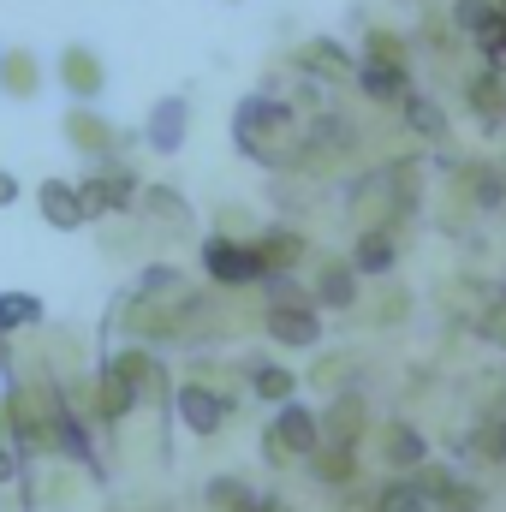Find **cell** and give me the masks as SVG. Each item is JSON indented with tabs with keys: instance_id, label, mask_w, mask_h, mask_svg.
Listing matches in <instances>:
<instances>
[{
	"instance_id": "6da1fadb",
	"label": "cell",
	"mask_w": 506,
	"mask_h": 512,
	"mask_svg": "<svg viewBox=\"0 0 506 512\" xmlns=\"http://www.w3.org/2000/svg\"><path fill=\"white\" fill-rule=\"evenodd\" d=\"M233 137H239V149L262 161V167H280L286 155H292V143H298V114L286 108V102H274V96H251V102H239V114H233Z\"/></svg>"
},
{
	"instance_id": "7a4b0ae2",
	"label": "cell",
	"mask_w": 506,
	"mask_h": 512,
	"mask_svg": "<svg viewBox=\"0 0 506 512\" xmlns=\"http://www.w3.org/2000/svg\"><path fill=\"white\" fill-rule=\"evenodd\" d=\"M316 447H322V423L304 405H280V417L268 429V453L274 459H316Z\"/></svg>"
},
{
	"instance_id": "3957f363",
	"label": "cell",
	"mask_w": 506,
	"mask_h": 512,
	"mask_svg": "<svg viewBox=\"0 0 506 512\" xmlns=\"http://www.w3.org/2000/svg\"><path fill=\"white\" fill-rule=\"evenodd\" d=\"M203 268L221 280V286H251V280H262V256H256V245H239V239H203Z\"/></svg>"
},
{
	"instance_id": "277c9868",
	"label": "cell",
	"mask_w": 506,
	"mask_h": 512,
	"mask_svg": "<svg viewBox=\"0 0 506 512\" xmlns=\"http://www.w3.org/2000/svg\"><path fill=\"white\" fill-rule=\"evenodd\" d=\"M78 191H84V209L90 215H120V209H131V197H137V179H131V167H102Z\"/></svg>"
},
{
	"instance_id": "5b68a950",
	"label": "cell",
	"mask_w": 506,
	"mask_h": 512,
	"mask_svg": "<svg viewBox=\"0 0 506 512\" xmlns=\"http://www.w3.org/2000/svg\"><path fill=\"white\" fill-rule=\"evenodd\" d=\"M36 209H42V221H48V227H60V233H78V227L90 221L84 191H78V185H66V179H42Z\"/></svg>"
},
{
	"instance_id": "8992f818",
	"label": "cell",
	"mask_w": 506,
	"mask_h": 512,
	"mask_svg": "<svg viewBox=\"0 0 506 512\" xmlns=\"http://www.w3.org/2000/svg\"><path fill=\"white\" fill-rule=\"evenodd\" d=\"M268 334L280 346H316L322 340V316H316V304H268Z\"/></svg>"
},
{
	"instance_id": "52a82bcc",
	"label": "cell",
	"mask_w": 506,
	"mask_h": 512,
	"mask_svg": "<svg viewBox=\"0 0 506 512\" xmlns=\"http://www.w3.org/2000/svg\"><path fill=\"white\" fill-rule=\"evenodd\" d=\"M66 143H72V149H84V155H96V161H108V155L120 149V131L108 126L102 114L72 108V114H66Z\"/></svg>"
},
{
	"instance_id": "ba28073f",
	"label": "cell",
	"mask_w": 506,
	"mask_h": 512,
	"mask_svg": "<svg viewBox=\"0 0 506 512\" xmlns=\"http://www.w3.org/2000/svg\"><path fill=\"white\" fill-rule=\"evenodd\" d=\"M417 489H423V501H429L435 512H483V495H477L471 483L447 477V471H423Z\"/></svg>"
},
{
	"instance_id": "9c48e42d",
	"label": "cell",
	"mask_w": 506,
	"mask_h": 512,
	"mask_svg": "<svg viewBox=\"0 0 506 512\" xmlns=\"http://www.w3.org/2000/svg\"><path fill=\"white\" fill-rule=\"evenodd\" d=\"M60 84H66L72 96H84V102H90V96H102V84H108V72H102V60H96V48H78V42H72V48L60 54Z\"/></svg>"
},
{
	"instance_id": "30bf717a",
	"label": "cell",
	"mask_w": 506,
	"mask_h": 512,
	"mask_svg": "<svg viewBox=\"0 0 506 512\" xmlns=\"http://www.w3.org/2000/svg\"><path fill=\"white\" fill-rule=\"evenodd\" d=\"M227 399L221 393H209V387H179V417H185V429H197V435H215L221 423H227Z\"/></svg>"
},
{
	"instance_id": "8fae6325",
	"label": "cell",
	"mask_w": 506,
	"mask_h": 512,
	"mask_svg": "<svg viewBox=\"0 0 506 512\" xmlns=\"http://www.w3.org/2000/svg\"><path fill=\"white\" fill-rule=\"evenodd\" d=\"M471 114L483 120V126H501L506 120V78H501V66H483L477 78H471Z\"/></svg>"
},
{
	"instance_id": "7c38bea8",
	"label": "cell",
	"mask_w": 506,
	"mask_h": 512,
	"mask_svg": "<svg viewBox=\"0 0 506 512\" xmlns=\"http://www.w3.org/2000/svg\"><path fill=\"white\" fill-rule=\"evenodd\" d=\"M0 90H6V96H18V102H30V96L42 90V66H36V54H30V48L0 54Z\"/></svg>"
},
{
	"instance_id": "4fadbf2b",
	"label": "cell",
	"mask_w": 506,
	"mask_h": 512,
	"mask_svg": "<svg viewBox=\"0 0 506 512\" xmlns=\"http://www.w3.org/2000/svg\"><path fill=\"white\" fill-rule=\"evenodd\" d=\"M358 84H364L370 102H405V96H411L405 66H381V60H364V66H358Z\"/></svg>"
},
{
	"instance_id": "5bb4252c",
	"label": "cell",
	"mask_w": 506,
	"mask_h": 512,
	"mask_svg": "<svg viewBox=\"0 0 506 512\" xmlns=\"http://www.w3.org/2000/svg\"><path fill=\"white\" fill-rule=\"evenodd\" d=\"M108 370H114L120 382H131V393H137V399H143V393H161V387H167L161 364H155L149 352H120V358H114Z\"/></svg>"
},
{
	"instance_id": "9a60e30c",
	"label": "cell",
	"mask_w": 506,
	"mask_h": 512,
	"mask_svg": "<svg viewBox=\"0 0 506 512\" xmlns=\"http://www.w3.org/2000/svg\"><path fill=\"white\" fill-rule=\"evenodd\" d=\"M298 66H304V72H322V78H346V72H358L352 54H346L340 42H328V36L304 42V48H298Z\"/></svg>"
},
{
	"instance_id": "2e32d148",
	"label": "cell",
	"mask_w": 506,
	"mask_h": 512,
	"mask_svg": "<svg viewBox=\"0 0 506 512\" xmlns=\"http://www.w3.org/2000/svg\"><path fill=\"white\" fill-rule=\"evenodd\" d=\"M316 304H334V310L358 304V268H352V262H328V268L316 274Z\"/></svg>"
},
{
	"instance_id": "e0dca14e",
	"label": "cell",
	"mask_w": 506,
	"mask_h": 512,
	"mask_svg": "<svg viewBox=\"0 0 506 512\" xmlns=\"http://www.w3.org/2000/svg\"><path fill=\"white\" fill-rule=\"evenodd\" d=\"M322 435L340 441V447H358V435H364V399H334L328 417H322Z\"/></svg>"
},
{
	"instance_id": "ac0fdd59",
	"label": "cell",
	"mask_w": 506,
	"mask_h": 512,
	"mask_svg": "<svg viewBox=\"0 0 506 512\" xmlns=\"http://www.w3.org/2000/svg\"><path fill=\"white\" fill-rule=\"evenodd\" d=\"M256 256H262V274H286V268L304 256V239L286 233V227H280V233H262V239H256Z\"/></svg>"
},
{
	"instance_id": "d6986e66",
	"label": "cell",
	"mask_w": 506,
	"mask_h": 512,
	"mask_svg": "<svg viewBox=\"0 0 506 512\" xmlns=\"http://www.w3.org/2000/svg\"><path fill=\"white\" fill-rule=\"evenodd\" d=\"M381 453H387V465L411 471V465H423V435H417L411 423H387V435H381Z\"/></svg>"
},
{
	"instance_id": "ffe728a7",
	"label": "cell",
	"mask_w": 506,
	"mask_h": 512,
	"mask_svg": "<svg viewBox=\"0 0 506 512\" xmlns=\"http://www.w3.org/2000/svg\"><path fill=\"white\" fill-rule=\"evenodd\" d=\"M352 268H358V274H387V268H393V233H387V227H370V233L358 239V251H352Z\"/></svg>"
},
{
	"instance_id": "44dd1931",
	"label": "cell",
	"mask_w": 506,
	"mask_h": 512,
	"mask_svg": "<svg viewBox=\"0 0 506 512\" xmlns=\"http://www.w3.org/2000/svg\"><path fill=\"white\" fill-rule=\"evenodd\" d=\"M310 465H316V477H322V483H352V471H358V447H340V441H322Z\"/></svg>"
},
{
	"instance_id": "7402d4cb",
	"label": "cell",
	"mask_w": 506,
	"mask_h": 512,
	"mask_svg": "<svg viewBox=\"0 0 506 512\" xmlns=\"http://www.w3.org/2000/svg\"><path fill=\"white\" fill-rule=\"evenodd\" d=\"M149 143H155V149H179V143H185V102H179V96L149 114Z\"/></svg>"
},
{
	"instance_id": "603a6c76",
	"label": "cell",
	"mask_w": 506,
	"mask_h": 512,
	"mask_svg": "<svg viewBox=\"0 0 506 512\" xmlns=\"http://www.w3.org/2000/svg\"><path fill=\"white\" fill-rule=\"evenodd\" d=\"M36 322H42V298H30V292H0V334L36 328Z\"/></svg>"
},
{
	"instance_id": "cb8c5ba5",
	"label": "cell",
	"mask_w": 506,
	"mask_h": 512,
	"mask_svg": "<svg viewBox=\"0 0 506 512\" xmlns=\"http://www.w3.org/2000/svg\"><path fill=\"white\" fill-rule=\"evenodd\" d=\"M459 185H465V197L477 209H501V197H506V179L495 167H471V173H459Z\"/></svg>"
},
{
	"instance_id": "d4e9b609",
	"label": "cell",
	"mask_w": 506,
	"mask_h": 512,
	"mask_svg": "<svg viewBox=\"0 0 506 512\" xmlns=\"http://www.w3.org/2000/svg\"><path fill=\"white\" fill-rule=\"evenodd\" d=\"M459 30H471L477 42L501 30V0H459Z\"/></svg>"
},
{
	"instance_id": "484cf974",
	"label": "cell",
	"mask_w": 506,
	"mask_h": 512,
	"mask_svg": "<svg viewBox=\"0 0 506 512\" xmlns=\"http://www.w3.org/2000/svg\"><path fill=\"white\" fill-rule=\"evenodd\" d=\"M143 209H149L155 221H167V227H185V221H191V215H185V197L167 191V185H149V191H143Z\"/></svg>"
},
{
	"instance_id": "4316f807",
	"label": "cell",
	"mask_w": 506,
	"mask_h": 512,
	"mask_svg": "<svg viewBox=\"0 0 506 512\" xmlns=\"http://www.w3.org/2000/svg\"><path fill=\"white\" fill-rule=\"evenodd\" d=\"M251 387H256V399H280V405H286V399H292V370H280V364H256L251 370Z\"/></svg>"
},
{
	"instance_id": "83f0119b",
	"label": "cell",
	"mask_w": 506,
	"mask_h": 512,
	"mask_svg": "<svg viewBox=\"0 0 506 512\" xmlns=\"http://www.w3.org/2000/svg\"><path fill=\"white\" fill-rule=\"evenodd\" d=\"M376 512H429V501H423L417 483H387L376 495Z\"/></svg>"
},
{
	"instance_id": "f1b7e54d",
	"label": "cell",
	"mask_w": 506,
	"mask_h": 512,
	"mask_svg": "<svg viewBox=\"0 0 506 512\" xmlns=\"http://www.w3.org/2000/svg\"><path fill=\"white\" fill-rule=\"evenodd\" d=\"M405 126L423 131V137H441V131H447V120H441V108H435L429 96H405Z\"/></svg>"
},
{
	"instance_id": "f546056e",
	"label": "cell",
	"mask_w": 506,
	"mask_h": 512,
	"mask_svg": "<svg viewBox=\"0 0 506 512\" xmlns=\"http://www.w3.org/2000/svg\"><path fill=\"white\" fill-rule=\"evenodd\" d=\"M364 60H381V66H405V42L393 30H370L364 36Z\"/></svg>"
},
{
	"instance_id": "4dcf8cb0",
	"label": "cell",
	"mask_w": 506,
	"mask_h": 512,
	"mask_svg": "<svg viewBox=\"0 0 506 512\" xmlns=\"http://www.w3.org/2000/svg\"><path fill=\"white\" fill-rule=\"evenodd\" d=\"M209 501H215L221 512H245L256 495L245 489V483H233V477H215V483H209Z\"/></svg>"
},
{
	"instance_id": "1f68e13d",
	"label": "cell",
	"mask_w": 506,
	"mask_h": 512,
	"mask_svg": "<svg viewBox=\"0 0 506 512\" xmlns=\"http://www.w3.org/2000/svg\"><path fill=\"white\" fill-rule=\"evenodd\" d=\"M483 54H489V66H501L506 72V0H501V30L483 36Z\"/></svg>"
},
{
	"instance_id": "d6a6232c",
	"label": "cell",
	"mask_w": 506,
	"mask_h": 512,
	"mask_svg": "<svg viewBox=\"0 0 506 512\" xmlns=\"http://www.w3.org/2000/svg\"><path fill=\"white\" fill-rule=\"evenodd\" d=\"M483 334H489V340H506V298L489 310V316H483Z\"/></svg>"
},
{
	"instance_id": "836d02e7",
	"label": "cell",
	"mask_w": 506,
	"mask_h": 512,
	"mask_svg": "<svg viewBox=\"0 0 506 512\" xmlns=\"http://www.w3.org/2000/svg\"><path fill=\"white\" fill-rule=\"evenodd\" d=\"M12 197H18V179H12V173H0V209H6Z\"/></svg>"
},
{
	"instance_id": "e575fe53",
	"label": "cell",
	"mask_w": 506,
	"mask_h": 512,
	"mask_svg": "<svg viewBox=\"0 0 506 512\" xmlns=\"http://www.w3.org/2000/svg\"><path fill=\"white\" fill-rule=\"evenodd\" d=\"M12 471H18V459H12V453H0V483H12Z\"/></svg>"
},
{
	"instance_id": "d590c367",
	"label": "cell",
	"mask_w": 506,
	"mask_h": 512,
	"mask_svg": "<svg viewBox=\"0 0 506 512\" xmlns=\"http://www.w3.org/2000/svg\"><path fill=\"white\" fill-rule=\"evenodd\" d=\"M245 512H274V501H251V507H245Z\"/></svg>"
}]
</instances>
